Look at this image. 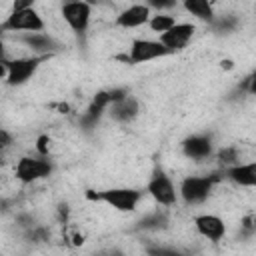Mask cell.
I'll return each instance as SVG.
<instances>
[{
    "label": "cell",
    "instance_id": "cell-12",
    "mask_svg": "<svg viewBox=\"0 0 256 256\" xmlns=\"http://www.w3.org/2000/svg\"><path fill=\"white\" fill-rule=\"evenodd\" d=\"M18 40L24 42L28 48H32L36 56H54V52L60 50V44L52 36L42 32H26V34H20Z\"/></svg>",
    "mask_w": 256,
    "mask_h": 256
},
{
    "label": "cell",
    "instance_id": "cell-28",
    "mask_svg": "<svg viewBox=\"0 0 256 256\" xmlns=\"http://www.w3.org/2000/svg\"><path fill=\"white\" fill-rule=\"evenodd\" d=\"M110 256H124V254H122L120 250H112V252H110Z\"/></svg>",
    "mask_w": 256,
    "mask_h": 256
},
{
    "label": "cell",
    "instance_id": "cell-29",
    "mask_svg": "<svg viewBox=\"0 0 256 256\" xmlns=\"http://www.w3.org/2000/svg\"><path fill=\"white\" fill-rule=\"evenodd\" d=\"M2 150H4V146H0V156H2Z\"/></svg>",
    "mask_w": 256,
    "mask_h": 256
},
{
    "label": "cell",
    "instance_id": "cell-5",
    "mask_svg": "<svg viewBox=\"0 0 256 256\" xmlns=\"http://www.w3.org/2000/svg\"><path fill=\"white\" fill-rule=\"evenodd\" d=\"M52 56H28V58H16V60H6V66H8V74H6V84L8 86H22L26 84L34 74L36 70L46 62L50 60Z\"/></svg>",
    "mask_w": 256,
    "mask_h": 256
},
{
    "label": "cell",
    "instance_id": "cell-6",
    "mask_svg": "<svg viewBox=\"0 0 256 256\" xmlns=\"http://www.w3.org/2000/svg\"><path fill=\"white\" fill-rule=\"evenodd\" d=\"M54 166L48 158H42V156H22L16 166H14V176L24 182V184H30V182H36V180H42V178H48L52 174Z\"/></svg>",
    "mask_w": 256,
    "mask_h": 256
},
{
    "label": "cell",
    "instance_id": "cell-3",
    "mask_svg": "<svg viewBox=\"0 0 256 256\" xmlns=\"http://www.w3.org/2000/svg\"><path fill=\"white\" fill-rule=\"evenodd\" d=\"M128 94V90L126 88H108V90H100V92H96L94 94V98H92V102H90V106L86 108V112L80 116V126L84 128V130H92L96 124H98V120H100V116L116 102V100H120V98H124Z\"/></svg>",
    "mask_w": 256,
    "mask_h": 256
},
{
    "label": "cell",
    "instance_id": "cell-15",
    "mask_svg": "<svg viewBox=\"0 0 256 256\" xmlns=\"http://www.w3.org/2000/svg\"><path fill=\"white\" fill-rule=\"evenodd\" d=\"M108 110H110V116H112L116 122H124V124H128V122H132V120L138 116V112H140V104H138V100H136L134 96L126 94L124 98L116 100Z\"/></svg>",
    "mask_w": 256,
    "mask_h": 256
},
{
    "label": "cell",
    "instance_id": "cell-17",
    "mask_svg": "<svg viewBox=\"0 0 256 256\" xmlns=\"http://www.w3.org/2000/svg\"><path fill=\"white\" fill-rule=\"evenodd\" d=\"M184 10L188 14H192V16H196L198 20L214 22V8L206 0H186L184 2Z\"/></svg>",
    "mask_w": 256,
    "mask_h": 256
},
{
    "label": "cell",
    "instance_id": "cell-25",
    "mask_svg": "<svg viewBox=\"0 0 256 256\" xmlns=\"http://www.w3.org/2000/svg\"><path fill=\"white\" fill-rule=\"evenodd\" d=\"M6 60V50H4V40H2V32H0V62Z\"/></svg>",
    "mask_w": 256,
    "mask_h": 256
},
{
    "label": "cell",
    "instance_id": "cell-27",
    "mask_svg": "<svg viewBox=\"0 0 256 256\" xmlns=\"http://www.w3.org/2000/svg\"><path fill=\"white\" fill-rule=\"evenodd\" d=\"M6 74H8V66H6V60H4V62H0V78L6 76Z\"/></svg>",
    "mask_w": 256,
    "mask_h": 256
},
{
    "label": "cell",
    "instance_id": "cell-23",
    "mask_svg": "<svg viewBox=\"0 0 256 256\" xmlns=\"http://www.w3.org/2000/svg\"><path fill=\"white\" fill-rule=\"evenodd\" d=\"M242 228H244L246 236H252V234H254V216H252V214H248V216L242 220Z\"/></svg>",
    "mask_w": 256,
    "mask_h": 256
},
{
    "label": "cell",
    "instance_id": "cell-26",
    "mask_svg": "<svg viewBox=\"0 0 256 256\" xmlns=\"http://www.w3.org/2000/svg\"><path fill=\"white\" fill-rule=\"evenodd\" d=\"M56 108H58L62 114H68V112H70V106H68V104H56Z\"/></svg>",
    "mask_w": 256,
    "mask_h": 256
},
{
    "label": "cell",
    "instance_id": "cell-13",
    "mask_svg": "<svg viewBox=\"0 0 256 256\" xmlns=\"http://www.w3.org/2000/svg\"><path fill=\"white\" fill-rule=\"evenodd\" d=\"M212 138L206 134H194L182 140V152L184 156L192 160H204L212 156Z\"/></svg>",
    "mask_w": 256,
    "mask_h": 256
},
{
    "label": "cell",
    "instance_id": "cell-24",
    "mask_svg": "<svg viewBox=\"0 0 256 256\" xmlns=\"http://www.w3.org/2000/svg\"><path fill=\"white\" fill-rule=\"evenodd\" d=\"M220 68H222V70H232V68H234V62H232V60H222V62H220Z\"/></svg>",
    "mask_w": 256,
    "mask_h": 256
},
{
    "label": "cell",
    "instance_id": "cell-11",
    "mask_svg": "<svg viewBox=\"0 0 256 256\" xmlns=\"http://www.w3.org/2000/svg\"><path fill=\"white\" fill-rule=\"evenodd\" d=\"M194 228L200 236L208 238L210 242H218L224 238L226 234V226H224V220L220 216H214V214H200V216H194Z\"/></svg>",
    "mask_w": 256,
    "mask_h": 256
},
{
    "label": "cell",
    "instance_id": "cell-7",
    "mask_svg": "<svg viewBox=\"0 0 256 256\" xmlns=\"http://www.w3.org/2000/svg\"><path fill=\"white\" fill-rule=\"evenodd\" d=\"M172 54L168 48H164L158 40H144V38H136L130 44V54L126 56H116L118 60H124L128 64H142V62H150L162 56Z\"/></svg>",
    "mask_w": 256,
    "mask_h": 256
},
{
    "label": "cell",
    "instance_id": "cell-8",
    "mask_svg": "<svg viewBox=\"0 0 256 256\" xmlns=\"http://www.w3.org/2000/svg\"><path fill=\"white\" fill-rule=\"evenodd\" d=\"M64 22L70 26V30L78 36H84L90 24V16H92V6L88 2L76 0V2H66L60 8Z\"/></svg>",
    "mask_w": 256,
    "mask_h": 256
},
{
    "label": "cell",
    "instance_id": "cell-21",
    "mask_svg": "<svg viewBox=\"0 0 256 256\" xmlns=\"http://www.w3.org/2000/svg\"><path fill=\"white\" fill-rule=\"evenodd\" d=\"M146 254L148 256H186L184 252L174 250V248H168V246H148L146 248Z\"/></svg>",
    "mask_w": 256,
    "mask_h": 256
},
{
    "label": "cell",
    "instance_id": "cell-18",
    "mask_svg": "<svg viewBox=\"0 0 256 256\" xmlns=\"http://www.w3.org/2000/svg\"><path fill=\"white\" fill-rule=\"evenodd\" d=\"M174 24H176L174 16H170V14H160V12H158V14H154V16H150V20H148L150 30H152V32H158V34L168 32Z\"/></svg>",
    "mask_w": 256,
    "mask_h": 256
},
{
    "label": "cell",
    "instance_id": "cell-9",
    "mask_svg": "<svg viewBox=\"0 0 256 256\" xmlns=\"http://www.w3.org/2000/svg\"><path fill=\"white\" fill-rule=\"evenodd\" d=\"M148 194L162 206H172L176 202V188L170 180V176L162 170V168H154L150 180H148V186H146Z\"/></svg>",
    "mask_w": 256,
    "mask_h": 256
},
{
    "label": "cell",
    "instance_id": "cell-20",
    "mask_svg": "<svg viewBox=\"0 0 256 256\" xmlns=\"http://www.w3.org/2000/svg\"><path fill=\"white\" fill-rule=\"evenodd\" d=\"M216 158H218V164L224 166V170L230 168V166L240 164V162H238V150H236L234 146H224V148H220L218 154H216Z\"/></svg>",
    "mask_w": 256,
    "mask_h": 256
},
{
    "label": "cell",
    "instance_id": "cell-4",
    "mask_svg": "<svg viewBox=\"0 0 256 256\" xmlns=\"http://www.w3.org/2000/svg\"><path fill=\"white\" fill-rule=\"evenodd\" d=\"M222 176L216 172L204 174V176H188L180 184V196L186 204H200L210 196L214 184H218Z\"/></svg>",
    "mask_w": 256,
    "mask_h": 256
},
{
    "label": "cell",
    "instance_id": "cell-22",
    "mask_svg": "<svg viewBox=\"0 0 256 256\" xmlns=\"http://www.w3.org/2000/svg\"><path fill=\"white\" fill-rule=\"evenodd\" d=\"M50 146H52V138H50L48 134H40V136H38V140H36V152H38V156L48 158Z\"/></svg>",
    "mask_w": 256,
    "mask_h": 256
},
{
    "label": "cell",
    "instance_id": "cell-10",
    "mask_svg": "<svg viewBox=\"0 0 256 256\" xmlns=\"http://www.w3.org/2000/svg\"><path fill=\"white\" fill-rule=\"evenodd\" d=\"M194 32H196L194 24H190V22H176L168 32L160 34V40L158 42L174 54V52L182 50L190 42V38L194 36Z\"/></svg>",
    "mask_w": 256,
    "mask_h": 256
},
{
    "label": "cell",
    "instance_id": "cell-14",
    "mask_svg": "<svg viewBox=\"0 0 256 256\" xmlns=\"http://www.w3.org/2000/svg\"><path fill=\"white\" fill-rule=\"evenodd\" d=\"M148 20H150V8L146 4H132L116 16V26L128 30V28H138L142 24H148Z\"/></svg>",
    "mask_w": 256,
    "mask_h": 256
},
{
    "label": "cell",
    "instance_id": "cell-2",
    "mask_svg": "<svg viewBox=\"0 0 256 256\" xmlns=\"http://www.w3.org/2000/svg\"><path fill=\"white\" fill-rule=\"evenodd\" d=\"M86 198L92 202H104L118 212L136 210L142 192L136 188H106V190H86Z\"/></svg>",
    "mask_w": 256,
    "mask_h": 256
},
{
    "label": "cell",
    "instance_id": "cell-30",
    "mask_svg": "<svg viewBox=\"0 0 256 256\" xmlns=\"http://www.w3.org/2000/svg\"><path fill=\"white\" fill-rule=\"evenodd\" d=\"M0 256H2V254H0Z\"/></svg>",
    "mask_w": 256,
    "mask_h": 256
},
{
    "label": "cell",
    "instance_id": "cell-19",
    "mask_svg": "<svg viewBox=\"0 0 256 256\" xmlns=\"http://www.w3.org/2000/svg\"><path fill=\"white\" fill-rule=\"evenodd\" d=\"M168 224V218H166V214H162V212H152V214H148V216H144L140 222H138V230H156V228H164Z\"/></svg>",
    "mask_w": 256,
    "mask_h": 256
},
{
    "label": "cell",
    "instance_id": "cell-16",
    "mask_svg": "<svg viewBox=\"0 0 256 256\" xmlns=\"http://www.w3.org/2000/svg\"><path fill=\"white\" fill-rule=\"evenodd\" d=\"M224 174H226V178H230L238 186H246V188L256 186V162L230 166L224 170Z\"/></svg>",
    "mask_w": 256,
    "mask_h": 256
},
{
    "label": "cell",
    "instance_id": "cell-1",
    "mask_svg": "<svg viewBox=\"0 0 256 256\" xmlns=\"http://www.w3.org/2000/svg\"><path fill=\"white\" fill-rule=\"evenodd\" d=\"M44 30V20L42 16L34 10L32 2H14L12 12L6 16V20L0 24V32H42Z\"/></svg>",
    "mask_w": 256,
    "mask_h": 256
}]
</instances>
